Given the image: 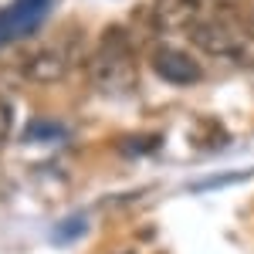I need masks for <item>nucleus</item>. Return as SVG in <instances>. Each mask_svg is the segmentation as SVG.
I'll return each mask as SVG.
<instances>
[{"mask_svg":"<svg viewBox=\"0 0 254 254\" xmlns=\"http://www.w3.org/2000/svg\"><path fill=\"white\" fill-rule=\"evenodd\" d=\"M92 81L105 95H129V92H136V85H139L136 48H132V38L119 24L105 27L102 38H98L95 55H92Z\"/></svg>","mask_w":254,"mask_h":254,"instance_id":"1","label":"nucleus"},{"mask_svg":"<svg viewBox=\"0 0 254 254\" xmlns=\"http://www.w3.org/2000/svg\"><path fill=\"white\" fill-rule=\"evenodd\" d=\"M190 41L217 61H231L237 68H254V27L244 17H227L224 7L217 17L200 20L190 31Z\"/></svg>","mask_w":254,"mask_h":254,"instance_id":"2","label":"nucleus"},{"mask_svg":"<svg viewBox=\"0 0 254 254\" xmlns=\"http://www.w3.org/2000/svg\"><path fill=\"white\" fill-rule=\"evenodd\" d=\"M149 64L156 71V78L170 81V85H196L203 78V64L187 55L183 48H173V44H156L153 55H149Z\"/></svg>","mask_w":254,"mask_h":254,"instance_id":"3","label":"nucleus"},{"mask_svg":"<svg viewBox=\"0 0 254 254\" xmlns=\"http://www.w3.org/2000/svg\"><path fill=\"white\" fill-rule=\"evenodd\" d=\"M71 71V55L61 44H48L24 61V78L34 85H55Z\"/></svg>","mask_w":254,"mask_h":254,"instance_id":"4","label":"nucleus"},{"mask_svg":"<svg viewBox=\"0 0 254 254\" xmlns=\"http://www.w3.org/2000/svg\"><path fill=\"white\" fill-rule=\"evenodd\" d=\"M156 20L170 31H193L203 20V0H156Z\"/></svg>","mask_w":254,"mask_h":254,"instance_id":"5","label":"nucleus"},{"mask_svg":"<svg viewBox=\"0 0 254 254\" xmlns=\"http://www.w3.org/2000/svg\"><path fill=\"white\" fill-rule=\"evenodd\" d=\"M44 3H48V0H17L10 10H3V14H0V41L10 38V34L31 31V27L38 24Z\"/></svg>","mask_w":254,"mask_h":254,"instance_id":"6","label":"nucleus"},{"mask_svg":"<svg viewBox=\"0 0 254 254\" xmlns=\"http://www.w3.org/2000/svg\"><path fill=\"white\" fill-rule=\"evenodd\" d=\"M10 132H14V105L7 98H0V146L10 139Z\"/></svg>","mask_w":254,"mask_h":254,"instance_id":"7","label":"nucleus"},{"mask_svg":"<svg viewBox=\"0 0 254 254\" xmlns=\"http://www.w3.org/2000/svg\"><path fill=\"white\" fill-rule=\"evenodd\" d=\"M244 20H248V24H251V27H254V0H251V3H248V17H244Z\"/></svg>","mask_w":254,"mask_h":254,"instance_id":"8","label":"nucleus"}]
</instances>
